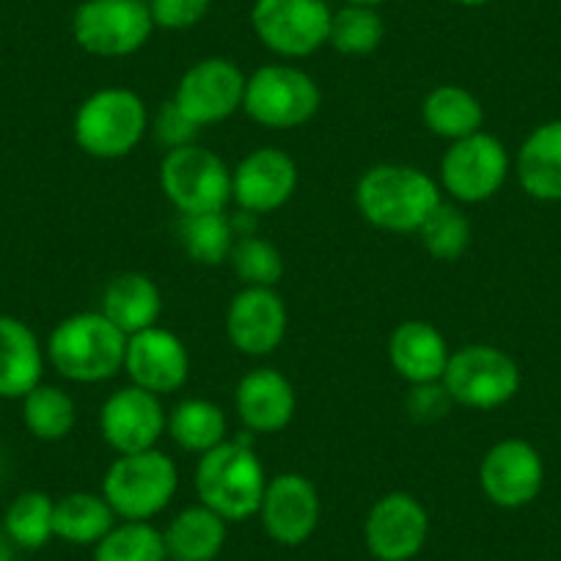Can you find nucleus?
Segmentation results:
<instances>
[{"instance_id":"72a5a7b5","label":"nucleus","mask_w":561,"mask_h":561,"mask_svg":"<svg viewBox=\"0 0 561 561\" xmlns=\"http://www.w3.org/2000/svg\"><path fill=\"white\" fill-rule=\"evenodd\" d=\"M382 36H386V23L377 9L344 7L333 12L328 45L342 56H369L382 45Z\"/></svg>"},{"instance_id":"0eeeda50","label":"nucleus","mask_w":561,"mask_h":561,"mask_svg":"<svg viewBox=\"0 0 561 561\" xmlns=\"http://www.w3.org/2000/svg\"><path fill=\"white\" fill-rule=\"evenodd\" d=\"M160 191L180 215L226 213L231 202V169L207 147L187 144L165 152Z\"/></svg>"},{"instance_id":"f3484780","label":"nucleus","mask_w":561,"mask_h":561,"mask_svg":"<svg viewBox=\"0 0 561 561\" xmlns=\"http://www.w3.org/2000/svg\"><path fill=\"white\" fill-rule=\"evenodd\" d=\"M482 493L501 510H520L539 495L545 466L539 451L520 438L499 440L479 466Z\"/></svg>"},{"instance_id":"f8f14e48","label":"nucleus","mask_w":561,"mask_h":561,"mask_svg":"<svg viewBox=\"0 0 561 561\" xmlns=\"http://www.w3.org/2000/svg\"><path fill=\"white\" fill-rule=\"evenodd\" d=\"M169 427V413L158 393L138 386H124L113 391L100 408V435L116 455H138L158 449Z\"/></svg>"},{"instance_id":"4c0bfd02","label":"nucleus","mask_w":561,"mask_h":561,"mask_svg":"<svg viewBox=\"0 0 561 561\" xmlns=\"http://www.w3.org/2000/svg\"><path fill=\"white\" fill-rule=\"evenodd\" d=\"M451 404L449 393H446L444 382H430V386H413V393L408 399L410 415L424 421L440 419L446 413V408Z\"/></svg>"},{"instance_id":"6e6552de","label":"nucleus","mask_w":561,"mask_h":561,"mask_svg":"<svg viewBox=\"0 0 561 561\" xmlns=\"http://www.w3.org/2000/svg\"><path fill=\"white\" fill-rule=\"evenodd\" d=\"M149 0H83L75 9L72 36L89 56L127 58L152 39Z\"/></svg>"},{"instance_id":"2f4dec72","label":"nucleus","mask_w":561,"mask_h":561,"mask_svg":"<svg viewBox=\"0 0 561 561\" xmlns=\"http://www.w3.org/2000/svg\"><path fill=\"white\" fill-rule=\"evenodd\" d=\"M94 561H169V550L149 520H122L94 545Z\"/></svg>"},{"instance_id":"c85d7f7f","label":"nucleus","mask_w":561,"mask_h":561,"mask_svg":"<svg viewBox=\"0 0 561 561\" xmlns=\"http://www.w3.org/2000/svg\"><path fill=\"white\" fill-rule=\"evenodd\" d=\"M23 421L28 433L36 440L45 444H56L64 440L78 424V404L69 397L64 388L50 386V382H39L31 393L23 399Z\"/></svg>"},{"instance_id":"e433bc0d","label":"nucleus","mask_w":561,"mask_h":561,"mask_svg":"<svg viewBox=\"0 0 561 561\" xmlns=\"http://www.w3.org/2000/svg\"><path fill=\"white\" fill-rule=\"evenodd\" d=\"M213 9V0H149L154 28L187 31L202 23Z\"/></svg>"},{"instance_id":"cd10ccee","label":"nucleus","mask_w":561,"mask_h":561,"mask_svg":"<svg viewBox=\"0 0 561 561\" xmlns=\"http://www.w3.org/2000/svg\"><path fill=\"white\" fill-rule=\"evenodd\" d=\"M118 523L116 512L102 493H67L56 501L53 528L56 537L69 545H91L94 548L107 531Z\"/></svg>"},{"instance_id":"b1692460","label":"nucleus","mask_w":561,"mask_h":561,"mask_svg":"<svg viewBox=\"0 0 561 561\" xmlns=\"http://www.w3.org/2000/svg\"><path fill=\"white\" fill-rule=\"evenodd\" d=\"M523 191L539 202H561V118L539 124L515 158Z\"/></svg>"},{"instance_id":"6ab92c4d","label":"nucleus","mask_w":561,"mask_h":561,"mask_svg":"<svg viewBox=\"0 0 561 561\" xmlns=\"http://www.w3.org/2000/svg\"><path fill=\"white\" fill-rule=\"evenodd\" d=\"M124 371L133 386L165 397L180 391L191 377V353L176 333L154 325L127 339Z\"/></svg>"},{"instance_id":"473e14b6","label":"nucleus","mask_w":561,"mask_h":561,"mask_svg":"<svg viewBox=\"0 0 561 561\" xmlns=\"http://www.w3.org/2000/svg\"><path fill=\"white\" fill-rule=\"evenodd\" d=\"M421 245L438 262H457L471 245V220L455 202H440L419 229Z\"/></svg>"},{"instance_id":"c9c22d12","label":"nucleus","mask_w":561,"mask_h":561,"mask_svg":"<svg viewBox=\"0 0 561 561\" xmlns=\"http://www.w3.org/2000/svg\"><path fill=\"white\" fill-rule=\"evenodd\" d=\"M149 129H152L154 140H158L165 152H171V149H182L187 147V144H196V133H198L196 124L180 111V105H176L174 100L163 102V105L158 107L154 118L149 122Z\"/></svg>"},{"instance_id":"423d86ee","label":"nucleus","mask_w":561,"mask_h":561,"mask_svg":"<svg viewBox=\"0 0 561 561\" xmlns=\"http://www.w3.org/2000/svg\"><path fill=\"white\" fill-rule=\"evenodd\" d=\"M322 105V91L309 72L289 64L259 67L245 80L242 111L267 129H295L314 118Z\"/></svg>"},{"instance_id":"9d476101","label":"nucleus","mask_w":561,"mask_h":561,"mask_svg":"<svg viewBox=\"0 0 561 561\" xmlns=\"http://www.w3.org/2000/svg\"><path fill=\"white\" fill-rule=\"evenodd\" d=\"M331 18L325 0H256L251 9L253 34L280 58H306L325 47Z\"/></svg>"},{"instance_id":"ea45409f","label":"nucleus","mask_w":561,"mask_h":561,"mask_svg":"<svg viewBox=\"0 0 561 561\" xmlns=\"http://www.w3.org/2000/svg\"><path fill=\"white\" fill-rule=\"evenodd\" d=\"M451 3H457V7L477 9V7H488V3H493V0H451Z\"/></svg>"},{"instance_id":"7ed1b4c3","label":"nucleus","mask_w":561,"mask_h":561,"mask_svg":"<svg viewBox=\"0 0 561 561\" xmlns=\"http://www.w3.org/2000/svg\"><path fill=\"white\" fill-rule=\"evenodd\" d=\"M47 360L72 382H105L124 371L127 336L102 311H80L53 328Z\"/></svg>"},{"instance_id":"1a4fd4ad","label":"nucleus","mask_w":561,"mask_h":561,"mask_svg":"<svg viewBox=\"0 0 561 561\" xmlns=\"http://www.w3.org/2000/svg\"><path fill=\"white\" fill-rule=\"evenodd\" d=\"M440 382L451 402L471 410H493L515 397L520 388V369L504 350L466 344L451 353Z\"/></svg>"},{"instance_id":"39448f33","label":"nucleus","mask_w":561,"mask_h":561,"mask_svg":"<svg viewBox=\"0 0 561 561\" xmlns=\"http://www.w3.org/2000/svg\"><path fill=\"white\" fill-rule=\"evenodd\" d=\"M180 471L165 451L118 455L102 477V495L118 520H152L174 501Z\"/></svg>"},{"instance_id":"9b49d317","label":"nucleus","mask_w":561,"mask_h":561,"mask_svg":"<svg viewBox=\"0 0 561 561\" xmlns=\"http://www.w3.org/2000/svg\"><path fill=\"white\" fill-rule=\"evenodd\" d=\"M512 160L495 135L479 133L455 140L440 160V191L457 204H482L504 187Z\"/></svg>"},{"instance_id":"58836bf2","label":"nucleus","mask_w":561,"mask_h":561,"mask_svg":"<svg viewBox=\"0 0 561 561\" xmlns=\"http://www.w3.org/2000/svg\"><path fill=\"white\" fill-rule=\"evenodd\" d=\"M347 7H369V9H377L380 3H386V0H344Z\"/></svg>"},{"instance_id":"c756f323","label":"nucleus","mask_w":561,"mask_h":561,"mask_svg":"<svg viewBox=\"0 0 561 561\" xmlns=\"http://www.w3.org/2000/svg\"><path fill=\"white\" fill-rule=\"evenodd\" d=\"M180 242L191 262L204 264V267H218V264L229 262L237 231L231 226V218H226V213L182 215Z\"/></svg>"},{"instance_id":"f03ea898","label":"nucleus","mask_w":561,"mask_h":561,"mask_svg":"<svg viewBox=\"0 0 561 561\" xmlns=\"http://www.w3.org/2000/svg\"><path fill=\"white\" fill-rule=\"evenodd\" d=\"M264 488H267V473L253 451L251 438L224 440L198 457V504L218 512L226 523H240L259 515Z\"/></svg>"},{"instance_id":"f257e3e1","label":"nucleus","mask_w":561,"mask_h":561,"mask_svg":"<svg viewBox=\"0 0 561 561\" xmlns=\"http://www.w3.org/2000/svg\"><path fill=\"white\" fill-rule=\"evenodd\" d=\"M444 202L440 185L415 165L382 163L355 185V207L366 224L393 234H413Z\"/></svg>"},{"instance_id":"a19ab883","label":"nucleus","mask_w":561,"mask_h":561,"mask_svg":"<svg viewBox=\"0 0 561 561\" xmlns=\"http://www.w3.org/2000/svg\"><path fill=\"white\" fill-rule=\"evenodd\" d=\"M0 561H9V559H7V556H0Z\"/></svg>"},{"instance_id":"dca6fc26","label":"nucleus","mask_w":561,"mask_h":561,"mask_svg":"<svg viewBox=\"0 0 561 561\" xmlns=\"http://www.w3.org/2000/svg\"><path fill=\"white\" fill-rule=\"evenodd\" d=\"M298 180V163L284 149H253L231 169V202L256 218L270 215L295 196Z\"/></svg>"},{"instance_id":"bb28decb","label":"nucleus","mask_w":561,"mask_h":561,"mask_svg":"<svg viewBox=\"0 0 561 561\" xmlns=\"http://www.w3.org/2000/svg\"><path fill=\"white\" fill-rule=\"evenodd\" d=\"M165 433L171 435L180 449L191 451V455H207L209 449L229 440V421H226L224 408L202 397L182 399L174 404L169 413V427Z\"/></svg>"},{"instance_id":"ddd939ff","label":"nucleus","mask_w":561,"mask_h":561,"mask_svg":"<svg viewBox=\"0 0 561 561\" xmlns=\"http://www.w3.org/2000/svg\"><path fill=\"white\" fill-rule=\"evenodd\" d=\"M430 537V515L415 495L386 493L364 520L366 550L377 561H413Z\"/></svg>"},{"instance_id":"aec40b11","label":"nucleus","mask_w":561,"mask_h":561,"mask_svg":"<svg viewBox=\"0 0 561 561\" xmlns=\"http://www.w3.org/2000/svg\"><path fill=\"white\" fill-rule=\"evenodd\" d=\"M234 408L242 427L251 435H275L289 427L298 410V397L278 369H251L240 377L234 391Z\"/></svg>"},{"instance_id":"a878e982","label":"nucleus","mask_w":561,"mask_h":561,"mask_svg":"<svg viewBox=\"0 0 561 561\" xmlns=\"http://www.w3.org/2000/svg\"><path fill=\"white\" fill-rule=\"evenodd\" d=\"M421 118H424L430 133L455 144V140H462L482 129L484 107L468 89L446 83L424 96Z\"/></svg>"},{"instance_id":"412c9836","label":"nucleus","mask_w":561,"mask_h":561,"mask_svg":"<svg viewBox=\"0 0 561 561\" xmlns=\"http://www.w3.org/2000/svg\"><path fill=\"white\" fill-rule=\"evenodd\" d=\"M449 358V344L433 322L408 320L393 328L388 339V360L393 371L410 386H430V382L444 380Z\"/></svg>"},{"instance_id":"4468645a","label":"nucleus","mask_w":561,"mask_h":561,"mask_svg":"<svg viewBox=\"0 0 561 561\" xmlns=\"http://www.w3.org/2000/svg\"><path fill=\"white\" fill-rule=\"evenodd\" d=\"M245 75L229 58H204L180 78L174 102L196 127L226 122L242 107Z\"/></svg>"},{"instance_id":"393cba45","label":"nucleus","mask_w":561,"mask_h":561,"mask_svg":"<svg viewBox=\"0 0 561 561\" xmlns=\"http://www.w3.org/2000/svg\"><path fill=\"white\" fill-rule=\"evenodd\" d=\"M226 526L229 523L209 506H185L163 531L169 561H215L229 537Z\"/></svg>"},{"instance_id":"a211bd4d","label":"nucleus","mask_w":561,"mask_h":561,"mask_svg":"<svg viewBox=\"0 0 561 561\" xmlns=\"http://www.w3.org/2000/svg\"><path fill=\"white\" fill-rule=\"evenodd\" d=\"M287 304L270 287H242L226 311V336L231 347L251 358L275 353L287 336Z\"/></svg>"},{"instance_id":"f704fd0d","label":"nucleus","mask_w":561,"mask_h":561,"mask_svg":"<svg viewBox=\"0 0 561 561\" xmlns=\"http://www.w3.org/2000/svg\"><path fill=\"white\" fill-rule=\"evenodd\" d=\"M229 264L245 287L275 289V284L284 275V256H280V251L259 234L237 237Z\"/></svg>"},{"instance_id":"7c9ffc66","label":"nucleus","mask_w":561,"mask_h":561,"mask_svg":"<svg viewBox=\"0 0 561 561\" xmlns=\"http://www.w3.org/2000/svg\"><path fill=\"white\" fill-rule=\"evenodd\" d=\"M53 517H56V499L39 493V490H28L9 504L7 515H3V528L18 548L39 550L50 539H56Z\"/></svg>"},{"instance_id":"2eb2a0df","label":"nucleus","mask_w":561,"mask_h":561,"mask_svg":"<svg viewBox=\"0 0 561 561\" xmlns=\"http://www.w3.org/2000/svg\"><path fill=\"white\" fill-rule=\"evenodd\" d=\"M259 517L264 534L284 548L309 542L322 517V501L314 482L304 473H278L267 479Z\"/></svg>"},{"instance_id":"5701e85b","label":"nucleus","mask_w":561,"mask_h":561,"mask_svg":"<svg viewBox=\"0 0 561 561\" xmlns=\"http://www.w3.org/2000/svg\"><path fill=\"white\" fill-rule=\"evenodd\" d=\"M100 311L129 339L158 325L160 311H163V295L149 275L122 273L102 293Z\"/></svg>"},{"instance_id":"4be33fe9","label":"nucleus","mask_w":561,"mask_h":561,"mask_svg":"<svg viewBox=\"0 0 561 561\" xmlns=\"http://www.w3.org/2000/svg\"><path fill=\"white\" fill-rule=\"evenodd\" d=\"M45 347L28 322L0 314V399H23L45 375Z\"/></svg>"},{"instance_id":"20e7f679","label":"nucleus","mask_w":561,"mask_h":561,"mask_svg":"<svg viewBox=\"0 0 561 561\" xmlns=\"http://www.w3.org/2000/svg\"><path fill=\"white\" fill-rule=\"evenodd\" d=\"M149 107L135 91L100 89L80 102L75 111L72 135L75 144L89 158L118 160L135 152L140 140L149 133Z\"/></svg>"}]
</instances>
